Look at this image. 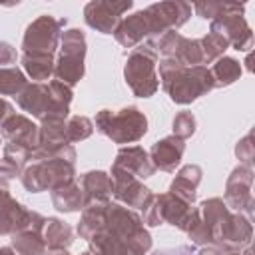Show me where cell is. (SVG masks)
<instances>
[{
  "label": "cell",
  "instance_id": "6da1fadb",
  "mask_svg": "<svg viewBox=\"0 0 255 255\" xmlns=\"http://www.w3.org/2000/svg\"><path fill=\"white\" fill-rule=\"evenodd\" d=\"M199 221L187 233L193 245L217 247L221 251H241L253 239L251 219L231 211L221 197H209L199 205Z\"/></svg>",
  "mask_w": 255,
  "mask_h": 255
},
{
  "label": "cell",
  "instance_id": "7a4b0ae2",
  "mask_svg": "<svg viewBox=\"0 0 255 255\" xmlns=\"http://www.w3.org/2000/svg\"><path fill=\"white\" fill-rule=\"evenodd\" d=\"M191 16V4L175 2H155L143 10H137L118 24L114 36L124 48H135L143 44L145 38H159L169 30L181 28Z\"/></svg>",
  "mask_w": 255,
  "mask_h": 255
},
{
  "label": "cell",
  "instance_id": "3957f363",
  "mask_svg": "<svg viewBox=\"0 0 255 255\" xmlns=\"http://www.w3.org/2000/svg\"><path fill=\"white\" fill-rule=\"evenodd\" d=\"M20 181L26 191H52L60 185L76 181V149L72 143L36 145L30 153Z\"/></svg>",
  "mask_w": 255,
  "mask_h": 255
},
{
  "label": "cell",
  "instance_id": "277c9868",
  "mask_svg": "<svg viewBox=\"0 0 255 255\" xmlns=\"http://www.w3.org/2000/svg\"><path fill=\"white\" fill-rule=\"evenodd\" d=\"M157 78L169 100L179 106H187L213 90V78L207 66L187 68L171 58H161Z\"/></svg>",
  "mask_w": 255,
  "mask_h": 255
},
{
  "label": "cell",
  "instance_id": "5b68a950",
  "mask_svg": "<svg viewBox=\"0 0 255 255\" xmlns=\"http://www.w3.org/2000/svg\"><path fill=\"white\" fill-rule=\"evenodd\" d=\"M94 129L110 137L114 143H135L147 133V118L135 106H126L120 110L104 108L96 114Z\"/></svg>",
  "mask_w": 255,
  "mask_h": 255
},
{
  "label": "cell",
  "instance_id": "8992f818",
  "mask_svg": "<svg viewBox=\"0 0 255 255\" xmlns=\"http://www.w3.org/2000/svg\"><path fill=\"white\" fill-rule=\"evenodd\" d=\"M157 52L153 42L135 46L126 60L124 80L135 98H151L159 88L157 78Z\"/></svg>",
  "mask_w": 255,
  "mask_h": 255
},
{
  "label": "cell",
  "instance_id": "52a82bcc",
  "mask_svg": "<svg viewBox=\"0 0 255 255\" xmlns=\"http://www.w3.org/2000/svg\"><path fill=\"white\" fill-rule=\"evenodd\" d=\"M86 36L80 28H68L60 36L58 58L54 62V80L74 88L86 74Z\"/></svg>",
  "mask_w": 255,
  "mask_h": 255
},
{
  "label": "cell",
  "instance_id": "ba28073f",
  "mask_svg": "<svg viewBox=\"0 0 255 255\" xmlns=\"http://www.w3.org/2000/svg\"><path fill=\"white\" fill-rule=\"evenodd\" d=\"M66 20H58L52 14H42L26 26L22 36V54H44L54 56L60 46L62 28Z\"/></svg>",
  "mask_w": 255,
  "mask_h": 255
},
{
  "label": "cell",
  "instance_id": "9c48e42d",
  "mask_svg": "<svg viewBox=\"0 0 255 255\" xmlns=\"http://www.w3.org/2000/svg\"><path fill=\"white\" fill-rule=\"evenodd\" d=\"M245 4H233L231 10L219 14L217 18L211 20V32L223 36L231 48L237 52H249L253 46V32L251 26L247 24L245 16Z\"/></svg>",
  "mask_w": 255,
  "mask_h": 255
},
{
  "label": "cell",
  "instance_id": "30bf717a",
  "mask_svg": "<svg viewBox=\"0 0 255 255\" xmlns=\"http://www.w3.org/2000/svg\"><path fill=\"white\" fill-rule=\"evenodd\" d=\"M225 201V205L231 211L243 213L251 219L253 215V167L247 165H237L225 183V193L221 197Z\"/></svg>",
  "mask_w": 255,
  "mask_h": 255
},
{
  "label": "cell",
  "instance_id": "8fae6325",
  "mask_svg": "<svg viewBox=\"0 0 255 255\" xmlns=\"http://www.w3.org/2000/svg\"><path fill=\"white\" fill-rule=\"evenodd\" d=\"M133 6L131 0H92L84 6V20L100 34H114L124 14Z\"/></svg>",
  "mask_w": 255,
  "mask_h": 255
},
{
  "label": "cell",
  "instance_id": "7c38bea8",
  "mask_svg": "<svg viewBox=\"0 0 255 255\" xmlns=\"http://www.w3.org/2000/svg\"><path fill=\"white\" fill-rule=\"evenodd\" d=\"M110 179H112V195L116 197V203H122L129 209H139L151 193V189L145 187L141 179L116 165H112L110 169Z\"/></svg>",
  "mask_w": 255,
  "mask_h": 255
},
{
  "label": "cell",
  "instance_id": "4fadbf2b",
  "mask_svg": "<svg viewBox=\"0 0 255 255\" xmlns=\"http://www.w3.org/2000/svg\"><path fill=\"white\" fill-rule=\"evenodd\" d=\"M161 223H169L185 233H189L199 221V207L187 205L171 193H155Z\"/></svg>",
  "mask_w": 255,
  "mask_h": 255
},
{
  "label": "cell",
  "instance_id": "5bb4252c",
  "mask_svg": "<svg viewBox=\"0 0 255 255\" xmlns=\"http://www.w3.org/2000/svg\"><path fill=\"white\" fill-rule=\"evenodd\" d=\"M32 209L24 207L10 195L6 179L0 177V235H14L28 227Z\"/></svg>",
  "mask_w": 255,
  "mask_h": 255
},
{
  "label": "cell",
  "instance_id": "9a60e30c",
  "mask_svg": "<svg viewBox=\"0 0 255 255\" xmlns=\"http://www.w3.org/2000/svg\"><path fill=\"white\" fill-rule=\"evenodd\" d=\"M0 137L4 139V143L22 147L32 153L40 141V131H38V126L30 118L22 114H12L0 126Z\"/></svg>",
  "mask_w": 255,
  "mask_h": 255
},
{
  "label": "cell",
  "instance_id": "2e32d148",
  "mask_svg": "<svg viewBox=\"0 0 255 255\" xmlns=\"http://www.w3.org/2000/svg\"><path fill=\"white\" fill-rule=\"evenodd\" d=\"M44 225H46V217L40 215L38 211H32L28 227L12 235L10 247L18 255H44L46 253V243L42 235Z\"/></svg>",
  "mask_w": 255,
  "mask_h": 255
},
{
  "label": "cell",
  "instance_id": "e0dca14e",
  "mask_svg": "<svg viewBox=\"0 0 255 255\" xmlns=\"http://www.w3.org/2000/svg\"><path fill=\"white\" fill-rule=\"evenodd\" d=\"M183 153H185V141L175 137L173 133L155 141L147 151V155L151 159V165L155 169L167 171V173H173L179 167Z\"/></svg>",
  "mask_w": 255,
  "mask_h": 255
},
{
  "label": "cell",
  "instance_id": "ac0fdd59",
  "mask_svg": "<svg viewBox=\"0 0 255 255\" xmlns=\"http://www.w3.org/2000/svg\"><path fill=\"white\" fill-rule=\"evenodd\" d=\"M80 189L84 197V207L88 205H104L112 201V179L110 173L102 169H92L80 175Z\"/></svg>",
  "mask_w": 255,
  "mask_h": 255
},
{
  "label": "cell",
  "instance_id": "d6986e66",
  "mask_svg": "<svg viewBox=\"0 0 255 255\" xmlns=\"http://www.w3.org/2000/svg\"><path fill=\"white\" fill-rule=\"evenodd\" d=\"M112 165H116V167H120V169H124L128 173L135 175L141 181L147 179V177H151L153 171H155V167L151 165V159H149L147 151L141 145H122L118 149L116 159H114Z\"/></svg>",
  "mask_w": 255,
  "mask_h": 255
},
{
  "label": "cell",
  "instance_id": "ffe728a7",
  "mask_svg": "<svg viewBox=\"0 0 255 255\" xmlns=\"http://www.w3.org/2000/svg\"><path fill=\"white\" fill-rule=\"evenodd\" d=\"M18 106L28 112L36 120H44L50 114V92H48V82H28L26 88L16 96Z\"/></svg>",
  "mask_w": 255,
  "mask_h": 255
},
{
  "label": "cell",
  "instance_id": "44dd1931",
  "mask_svg": "<svg viewBox=\"0 0 255 255\" xmlns=\"http://www.w3.org/2000/svg\"><path fill=\"white\" fill-rule=\"evenodd\" d=\"M201 177H203V169L199 165H195V163L181 165L179 171L175 173L167 193H171L173 197L181 199L187 205H193L197 199V185L201 183Z\"/></svg>",
  "mask_w": 255,
  "mask_h": 255
},
{
  "label": "cell",
  "instance_id": "7402d4cb",
  "mask_svg": "<svg viewBox=\"0 0 255 255\" xmlns=\"http://www.w3.org/2000/svg\"><path fill=\"white\" fill-rule=\"evenodd\" d=\"M44 243L46 249H68L74 243V229L60 217H46L44 225Z\"/></svg>",
  "mask_w": 255,
  "mask_h": 255
},
{
  "label": "cell",
  "instance_id": "603a6c76",
  "mask_svg": "<svg viewBox=\"0 0 255 255\" xmlns=\"http://www.w3.org/2000/svg\"><path fill=\"white\" fill-rule=\"evenodd\" d=\"M50 197H52L54 207L62 213H76V211L84 209V197H82V189H80L78 181H70L66 185L52 189Z\"/></svg>",
  "mask_w": 255,
  "mask_h": 255
},
{
  "label": "cell",
  "instance_id": "cb8c5ba5",
  "mask_svg": "<svg viewBox=\"0 0 255 255\" xmlns=\"http://www.w3.org/2000/svg\"><path fill=\"white\" fill-rule=\"evenodd\" d=\"M30 159V151L4 143L2 147V155H0V177L2 179H14L20 177L26 163Z\"/></svg>",
  "mask_w": 255,
  "mask_h": 255
},
{
  "label": "cell",
  "instance_id": "d4e9b609",
  "mask_svg": "<svg viewBox=\"0 0 255 255\" xmlns=\"http://www.w3.org/2000/svg\"><path fill=\"white\" fill-rule=\"evenodd\" d=\"M22 72L32 78L34 82H48L54 78V56H44V54H22Z\"/></svg>",
  "mask_w": 255,
  "mask_h": 255
},
{
  "label": "cell",
  "instance_id": "484cf974",
  "mask_svg": "<svg viewBox=\"0 0 255 255\" xmlns=\"http://www.w3.org/2000/svg\"><path fill=\"white\" fill-rule=\"evenodd\" d=\"M209 72L213 78V88H225V86H231L233 82H237L241 78L243 70H241L239 60H235L231 56H221L219 60L213 62Z\"/></svg>",
  "mask_w": 255,
  "mask_h": 255
},
{
  "label": "cell",
  "instance_id": "4316f807",
  "mask_svg": "<svg viewBox=\"0 0 255 255\" xmlns=\"http://www.w3.org/2000/svg\"><path fill=\"white\" fill-rule=\"evenodd\" d=\"M106 205L108 203L88 205V207L82 209V215H80V221H78V227H76V231L82 239L88 241L94 233H98L104 227V223H106Z\"/></svg>",
  "mask_w": 255,
  "mask_h": 255
},
{
  "label": "cell",
  "instance_id": "83f0119b",
  "mask_svg": "<svg viewBox=\"0 0 255 255\" xmlns=\"http://www.w3.org/2000/svg\"><path fill=\"white\" fill-rule=\"evenodd\" d=\"M40 141L38 145H62L68 143L66 137V120L62 118H46L38 126Z\"/></svg>",
  "mask_w": 255,
  "mask_h": 255
},
{
  "label": "cell",
  "instance_id": "f1b7e54d",
  "mask_svg": "<svg viewBox=\"0 0 255 255\" xmlns=\"http://www.w3.org/2000/svg\"><path fill=\"white\" fill-rule=\"evenodd\" d=\"M28 84L26 74L18 66L0 68V98L2 96H18Z\"/></svg>",
  "mask_w": 255,
  "mask_h": 255
},
{
  "label": "cell",
  "instance_id": "f546056e",
  "mask_svg": "<svg viewBox=\"0 0 255 255\" xmlns=\"http://www.w3.org/2000/svg\"><path fill=\"white\" fill-rule=\"evenodd\" d=\"M171 60H177L181 66H203V54H201V44H199V38H181L177 50H175V56Z\"/></svg>",
  "mask_w": 255,
  "mask_h": 255
},
{
  "label": "cell",
  "instance_id": "4dcf8cb0",
  "mask_svg": "<svg viewBox=\"0 0 255 255\" xmlns=\"http://www.w3.org/2000/svg\"><path fill=\"white\" fill-rule=\"evenodd\" d=\"M201 44V54H203V66L205 64H213L215 60H219L221 56H225V50L229 48L227 40L215 32H207L203 38H199Z\"/></svg>",
  "mask_w": 255,
  "mask_h": 255
},
{
  "label": "cell",
  "instance_id": "1f68e13d",
  "mask_svg": "<svg viewBox=\"0 0 255 255\" xmlns=\"http://www.w3.org/2000/svg\"><path fill=\"white\" fill-rule=\"evenodd\" d=\"M94 133V122L86 116H70L66 120V137L68 143H78L88 139Z\"/></svg>",
  "mask_w": 255,
  "mask_h": 255
},
{
  "label": "cell",
  "instance_id": "d6a6232c",
  "mask_svg": "<svg viewBox=\"0 0 255 255\" xmlns=\"http://www.w3.org/2000/svg\"><path fill=\"white\" fill-rule=\"evenodd\" d=\"M195 128H197V122H195V116L191 112H179V114H175V118L171 122L173 135L183 139V141L195 133Z\"/></svg>",
  "mask_w": 255,
  "mask_h": 255
},
{
  "label": "cell",
  "instance_id": "836d02e7",
  "mask_svg": "<svg viewBox=\"0 0 255 255\" xmlns=\"http://www.w3.org/2000/svg\"><path fill=\"white\" fill-rule=\"evenodd\" d=\"M233 4H235V2H195V4H193V10L197 12L199 18L211 22V20L217 18L219 14L231 10Z\"/></svg>",
  "mask_w": 255,
  "mask_h": 255
},
{
  "label": "cell",
  "instance_id": "e575fe53",
  "mask_svg": "<svg viewBox=\"0 0 255 255\" xmlns=\"http://www.w3.org/2000/svg\"><path fill=\"white\" fill-rule=\"evenodd\" d=\"M139 217L143 221L145 227H157L161 225V215H159V207H157V197L151 191L149 197L145 199V203L139 207Z\"/></svg>",
  "mask_w": 255,
  "mask_h": 255
},
{
  "label": "cell",
  "instance_id": "d590c367",
  "mask_svg": "<svg viewBox=\"0 0 255 255\" xmlns=\"http://www.w3.org/2000/svg\"><path fill=\"white\" fill-rule=\"evenodd\" d=\"M235 155L239 159V165L253 167V157H255V145H253V133L243 135L237 145H235Z\"/></svg>",
  "mask_w": 255,
  "mask_h": 255
},
{
  "label": "cell",
  "instance_id": "8d00e7d4",
  "mask_svg": "<svg viewBox=\"0 0 255 255\" xmlns=\"http://www.w3.org/2000/svg\"><path fill=\"white\" fill-rule=\"evenodd\" d=\"M16 60H18V52L12 44L0 40V68H10V66H16Z\"/></svg>",
  "mask_w": 255,
  "mask_h": 255
},
{
  "label": "cell",
  "instance_id": "74e56055",
  "mask_svg": "<svg viewBox=\"0 0 255 255\" xmlns=\"http://www.w3.org/2000/svg\"><path fill=\"white\" fill-rule=\"evenodd\" d=\"M151 255H195V245H177V247L155 249Z\"/></svg>",
  "mask_w": 255,
  "mask_h": 255
},
{
  "label": "cell",
  "instance_id": "f35d334b",
  "mask_svg": "<svg viewBox=\"0 0 255 255\" xmlns=\"http://www.w3.org/2000/svg\"><path fill=\"white\" fill-rule=\"evenodd\" d=\"M14 114V108H12V104L10 102H6L4 98H0V126L4 124V120L6 118H10Z\"/></svg>",
  "mask_w": 255,
  "mask_h": 255
},
{
  "label": "cell",
  "instance_id": "ab89813d",
  "mask_svg": "<svg viewBox=\"0 0 255 255\" xmlns=\"http://www.w3.org/2000/svg\"><path fill=\"white\" fill-rule=\"evenodd\" d=\"M223 251L221 249H217V247H213V245H209V247H201L199 251H195V255H221Z\"/></svg>",
  "mask_w": 255,
  "mask_h": 255
},
{
  "label": "cell",
  "instance_id": "60d3db41",
  "mask_svg": "<svg viewBox=\"0 0 255 255\" xmlns=\"http://www.w3.org/2000/svg\"><path fill=\"white\" fill-rule=\"evenodd\" d=\"M221 255H253V251H251L249 247H245V249H241V251H223Z\"/></svg>",
  "mask_w": 255,
  "mask_h": 255
},
{
  "label": "cell",
  "instance_id": "b9f144b4",
  "mask_svg": "<svg viewBox=\"0 0 255 255\" xmlns=\"http://www.w3.org/2000/svg\"><path fill=\"white\" fill-rule=\"evenodd\" d=\"M44 255H70L68 249H46Z\"/></svg>",
  "mask_w": 255,
  "mask_h": 255
},
{
  "label": "cell",
  "instance_id": "7bdbcfd3",
  "mask_svg": "<svg viewBox=\"0 0 255 255\" xmlns=\"http://www.w3.org/2000/svg\"><path fill=\"white\" fill-rule=\"evenodd\" d=\"M0 255H18L12 247H0Z\"/></svg>",
  "mask_w": 255,
  "mask_h": 255
},
{
  "label": "cell",
  "instance_id": "ee69618b",
  "mask_svg": "<svg viewBox=\"0 0 255 255\" xmlns=\"http://www.w3.org/2000/svg\"><path fill=\"white\" fill-rule=\"evenodd\" d=\"M80 255H90V253H88V251H86V253H80Z\"/></svg>",
  "mask_w": 255,
  "mask_h": 255
},
{
  "label": "cell",
  "instance_id": "f6af8a7d",
  "mask_svg": "<svg viewBox=\"0 0 255 255\" xmlns=\"http://www.w3.org/2000/svg\"><path fill=\"white\" fill-rule=\"evenodd\" d=\"M0 141H2V137H0Z\"/></svg>",
  "mask_w": 255,
  "mask_h": 255
}]
</instances>
